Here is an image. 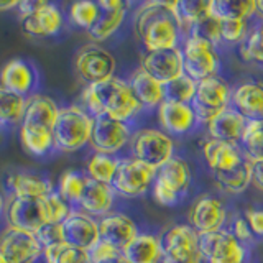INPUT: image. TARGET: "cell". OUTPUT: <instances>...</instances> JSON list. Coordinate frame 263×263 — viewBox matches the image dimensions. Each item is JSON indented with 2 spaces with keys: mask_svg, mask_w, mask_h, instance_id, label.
<instances>
[{
  "mask_svg": "<svg viewBox=\"0 0 263 263\" xmlns=\"http://www.w3.org/2000/svg\"><path fill=\"white\" fill-rule=\"evenodd\" d=\"M134 30L146 51L178 48L181 22L178 2H146L135 12Z\"/></svg>",
  "mask_w": 263,
  "mask_h": 263,
  "instance_id": "6da1fadb",
  "label": "cell"
},
{
  "mask_svg": "<svg viewBox=\"0 0 263 263\" xmlns=\"http://www.w3.org/2000/svg\"><path fill=\"white\" fill-rule=\"evenodd\" d=\"M90 117H110L114 120L128 123L135 119L142 105L135 99L127 81L117 76L99 84L86 86L81 94V104Z\"/></svg>",
  "mask_w": 263,
  "mask_h": 263,
  "instance_id": "7a4b0ae2",
  "label": "cell"
},
{
  "mask_svg": "<svg viewBox=\"0 0 263 263\" xmlns=\"http://www.w3.org/2000/svg\"><path fill=\"white\" fill-rule=\"evenodd\" d=\"M92 127L94 117H90L79 104L61 107L53 128L56 153H76L86 148L90 142Z\"/></svg>",
  "mask_w": 263,
  "mask_h": 263,
  "instance_id": "3957f363",
  "label": "cell"
},
{
  "mask_svg": "<svg viewBox=\"0 0 263 263\" xmlns=\"http://www.w3.org/2000/svg\"><path fill=\"white\" fill-rule=\"evenodd\" d=\"M130 148L134 158L155 170H160L175 153V143L168 134L156 128H143L132 135Z\"/></svg>",
  "mask_w": 263,
  "mask_h": 263,
  "instance_id": "277c9868",
  "label": "cell"
},
{
  "mask_svg": "<svg viewBox=\"0 0 263 263\" xmlns=\"http://www.w3.org/2000/svg\"><path fill=\"white\" fill-rule=\"evenodd\" d=\"M161 263H201L199 234L189 226H175L163 234Z\"/></svg>",
  "mask_w": 263,
  "mask_h": 263,
  "instance_id": "5b68a950",
  "label": "cell"
},
{
  "mask_svg": "<svg viewBox=\"0 0 263 263\" xmlns=\"http://www.w3.org/2000/svg\"><path fill=\"white\" fill-rule=\"evenodd\" d=\"M117 61L112 53L97 43H89L78 49L74 58V69L81 81L86 82V86L99 84L115 76Z\"/></svg>",
  "mask_w": 263,
  "mask_h": 263,
  "instance_id": "8992f818",
  "label": "cell"
},
{
  "mask_svg": "<svg viewBox=\"0 0 263 263\" xmlns=\"http://www.w3.org/2000/svg\"><path fill=\"white\" fill-rule=\"evenodd\" d=\"M232 90L219 76H212L199 81L196 86L191 107L197 120L209 123L220 112L229 109Z\"/></svg>",
  "mask_w": 263,
  "mask_h": 263,
  "instance_id": "52a82bcc",
  "label": "cell"
},
{
  "mask_svg": "<svg viewBox=\"0 0 263 263\" xmlns=\"http://www.w3.org/2000/svg\"><path fill=\"white\" fill-rule=\"evenodd\" d=\"M156 170L148 164L132 158L120 160L117 173H115L112 187L115 194L123 197H140L143 196L155 183Z\"/></svg>",
  "mask_w": 263,
  "mask_h": 263,
  "instance_id": "ba28073f",
  "label": "cell"
},
{
  "mask_svg": "<svg viewBox=\"0 0 263 263\" xmlns=\"http://www.w3.org/2000/svg\"><path fill=\"white\" fill-rule=\"evenodd\" d=\"M5 219L10 227L36 234L38 230L49 226L45 197L27 199V197H8L5 205Z\"/></svg>",
  "mask_w": 263,
  "mask_h": 263,
  "instance_id": "9c48e42d",
  "label": "cell"
},
{
  "mask_svg": "<svg viewBox=\"0 0 263 263\" xmlns=\"http://www.w3.org/2000/svg\"><path fill=\"white\" fill-rule=\"evenodd\" d=\"M0 84L10 92L28 99L40 92L41 72L33 61L25 58H13L0 69Z\"/></svg>",
  "mask_w": 263,
  "mask_h": 263,
  "instance_id": "30bf717a",
  "label": "cell"
},
{
  "mask_svg": "<svg viewBox=\"0 0 263 263\" xmlns=\"http://www.w3.org/2000/svg\"><path fill=\"white\" fill-rule=\"evenodd\" d=\"M181 53H183L184 74L193 81L199 82L216 76L219 69V58L214 46L208 41L196 36H189L184 43V48L181 49Z\"/></svg>",
  "mask_w": 263,
  "mask_h": 263,
  "instance_id": "8fae6325",
  "label": "cell"
},
{
  "mask_svg": "<svg viewBox=\"0 0 263 263\" xmlns=\"http://www.w3.org/2000/svg\"><path fill=\"white\" fill-rule=\"evenodd\" d=\"M130 140L132 130L128 123L114 120L105 115L94 119L92 135L89 142L94 153L115 156L130 143Z\"/></svg>",
  "mask_w": 263,
  "mask_h": 263,
  "instance_id": "7c38bea8",
  "label": "cell"
},
{
  "mask_svg": "<svg viewBox=\"0 0 263 263\" xmlns=\"http://www.w3.org/2000/svg\"><path fill=\"white\" fill-rule=\"evenodd\" d=\"M0 255L13 263H40L43 247L35 234L7 226L0 234Z\"/></svg>",
  "mask_w": 263,
  "mask_h": 263,
  "instance_id": "4fadbf2b",
  "label": "cell"
},
{
  "mask_svg": "<svg viewBox=\"0 0 263 263\" xmlns=\"http://www.w3.org/2000/svg\"><path fill=\"white\" fill-rule=\"evenodd\" d=\"M22 22V31L30 38H56L61 35L64 30V13L53 2L40 0L36 10L30 13L28 16L20 18Z\"/></svg>",
  "mask_w": 263,
  "mask_h": 263,
  "instance_id": "5bb4252c",
  "label": "cell"
},
{
  "mask_svg": "<svg viewBox=\"0 0 263 263\" xmlns=\"http://www.w3.org/2000/svg\"><path fill=\"white\" fill-rule=\"evenodd\" d=\"M199 250L208 263H243L245 249L235 235L227 230L199 235Z\"/></svg>",
  "mask_w": 263,
  "mask_h": 263,
  "instance_id": "9a60e30c",
  "label": "cell"
},
{
  "mask_svg": "<svg viewBox=\"0 0 263 263\" xmlns=\"http://www.w3.org/2000/svg\"><path fill=\"white\" fill-rule=\"evenodd\" d=\"M61 107L53 97L43 92H38L27 99V109L18 128H25L28 132H38V134H51L60 114Z\"/></svg>",
  "mask_w": 263,
  "mask_h": 263,
  "instance_id": "2e32d148",
  "label": "cell"
},
{
  "mask_svg": "<svg viewBox=\"0 0 263 263\" xmlns=\"http://www.w3.org/2000/svg\"><path fill=\"white\" fill-rule=\"evenodd\" d=\"M64 242L82 250H90L101 240L99 219L89 216L79 209H72L63 222Z\"/></svg>",
  "mask_w": 263,
  "mask_h": 263,
  "instance_id": "e0dca14e",
  "label": "cell"
},
{
  "mask_svg": "<svg viewBox=\"0 0 263 263\" xmlns=\"http://www.w3.org/2000/svg\"><path fill=\"white\" fill-rule=\"evenodd\" d=\"M140 68L164 86L184 74L183 53L179 48L163 49V51H146L142 58Z\"/></svg>",
  "mask_w": 263,
  "mask_h": 263,
  "instance_id": "ac0fdd59",
  "label": "cell"
},
{
  "mask_svg": "<svg viewBox=\"0 0 263 263\" xmlns=\"http://www.w3.org/2000/svg\"><path fill=\"white\" fill-rule=\"evenodd\" d=\"M227 212L224 204L212 196H201L189 212V222L197 234H212L222 230L226 224Z\"/></svg>",
  "mask_w": 263,
  "mask_h": 263,
  "instance_id": "d6986e66",
  "label": "cell"
},
{
  "mask_svg": "<svg viewBox=\"0 0 263 263\" xmlns=\"http://www.w3.org/2000/svg\"><path fill=\"white\" fill-rule=\"evenodd\" d=\"M202 155L214 176L226 175V173L240 166L247 160L245 153L242 152V148H238V145L226 143L214 138L205 140L202 143Z\"/></svg>",
  "mask_w": 263,
  "mask_h": 263,
  "instance_id": "ffe728a7",
  "label": "cell"
},
{
  "mask_svg": "<svg viewBox=\"0 0 263 263\" xmlns=\"http://www.w3.org/2000/svg\"><path fill=\"white\" fill-rule=\"evenodd\" d=\"M7 191L10 197H27V199H40L54 191L53 181L46 175L35 171H13L5 181Z\"/></svg>",
  "mask_w": 263,
  "mask_h": 263,
  "instance_id": "44dd1931",
  "label": "cell"
},
{
  "mask_svg": "<svg viewBox=\"0 0 263 263\" xmlns=\"http://www.w3.org/2000/svg\"><path fill=\"white\" fill-rule=\"evenodd\" d=\"M99 232L102 240L109 242L120 252L140 234L135 222L120 212H110L99 219Z\"/></svg>",
  "mask_w": 263,
  "mask_h": 263,
  "instance_id": "7402d4cb",
  "label": "cell"
},
{
  "mask_svg": "<svg viewBox=\"0 0 263 263\" xmlns=\"http://www.w3.org/2000/svg\"><path fill=\"white\" fill-rule=\"evenodd\" d=\"M115 191L110 184L99 183V181L89 179L84 187V193L79 201V211L89 214L96 219H101L110 214L115 202Z\"/></svg>",
  "mask_w": 263,
  "mask_h": 263,
  "instance_id": "603a6c76",
  "label": "cell"
},
{
  "mask_svg": "<svg viewBox=\"0 0 263 263\" xmlns=\"http://www.w3.org/2000/svg\"><path fill=\"white\" fill-rule=\"evenodd\" d=\"M101 13L94 27L87 33L94 41H105L117 31L127 15V4L120 0H99Z\"/></svg>",
  "mask_w": 263,
  "mask_h": 263,
  "instance_id": "cb8c5ba5",
  "label": "cell"
},
{
  "mask_svg": "<svg viewBox=\"0 0 263 263\" xmlns=\"http://www.w3.org/2000/svg\"><path fill=\"white\" fill-rule=\"evenodd\" d=\"M158 120L164 134L183 135L194 127L197 119L189 104L163 101L158 107Z\"/></svg>",
  "mask_w": 263,
  "mask_h": 263,
  "instance_id": "d4e9b609",
  "label": "cell"
},
{
  "mask_svg": "<svg viewBox=\"0 0 263 263\" xmlns=\"http://www.w3.org/2000/svg\"><path fill=\"white\" fill-rule=\"evenodd\" d=\"M245 125H247V120L243 115L238 110L232 109V107H229V109L220 112L217 117H214L208 123V130H209L211 138L214 140L238 145L245 130Z\"/></svg>",
  "mask_w": 263,
  "mask_h": 263,
  "instance_id": "484cf974",
  "label": "cell"
},
{
  "mask_svg": "<svg viewBox=\"0 0 263 263\" xmlns=\"http://www.w3.org/2000/svg\"><path fill=\"white\" fill-rule=\"evenodd\" d=\"M232 101L247 122H263V84L245 82L232 92Z\"/></svg>",
  "mask_w": 263,
  "mask_h": 263,
  "instance_id": "4316f807",
  "label": "cell"
},
{
  "mask_svg": "<svg viewBox=\"0 0 263 263\" xmlns=\"http://www.w3.org/2000/svg\"><path fill=\"white\" fill-rule=\"evenodd\" d=\"M128 86L142 109L160 107L164 101V86L152 78L146 71L138 68L128 79Z\"/></svg>",
  "mask_w": 263,
  "mask_h": 263,
  "instance_id": "83f0119b",
  "label": "cell"
},
{
  "mask_svg": "<svg viewBox=\"0 0 263 263\" xmlns=\"http://www.w3.org/2000/svg\"><path fill=\"white\" fill-rule=\"evenodd\" d=\"M155 183L164 186L178 196H183L191 183V170L184 160L173 156L160 170H156Z\"/></svg>",
  "mask_w": 263,
  "mask_h": 263,
  "instance_id": "f1b7e54d",
  "label": "cell"
},
{
  "mask_svg": "<svg viewBox=\"0 0 263 263\" xmlns=\"http://www.w3.org/2000/svg\"><path fill=\"white\" fill-rule=\"evenodd\" d=\"M161 240L152 234H138L125 249L123 255L128 263H160Z\"/></svg>",
  "mask_w": 263,
  "mask_h": 263,
  "instance_id": "f546056e",
  "label": "cell"
},
{
  "mask_svg": "<svg viewBox=\"0 0 263 263\" xmlns=\"http://www.w3.org/2000/svg\"><path fill=\"white\" fill-rule=\"evenodd\" d=\"M257 13V0H209V15L216 20H247Z\"/></svg>",
  "mask_w": 263,
  "mask_h": 263,
  "instance_id": "4dcf8cb0",
  "label": "cell"
},
{
  "mask_svg": "<svg viewBox=\"0 0 263 263\" xmlns=\"http://www.w3.org/2000/svg\"><path fill=\"white\" fill-rule=\"evenodd\" d=\"M25 109H27V99L10 92L0 84V125L2 128L20 127Z\"/></svg>",
  "mask_w": 263,
  "mask_h": 263,
  "instance_id": "1f68e13d",
  "label": "cell"
},
{
  "mask_svg": "<svg viewBox=\"0 0 263 263\" xmlns=\"http://www.w3.org/2000/svg\"><path fill=\"white\" fill-rule=\"evenodd\" d=\"M86 183H87V176L84 171L68 170L60 176L54 189H56V193L71 205V209H78L82 193H84Z\"/></svg>",
  "mask_w": 263,
  "mask_h": 263,
  "instance_id": "d6a6232c",
  "label": "cell"
},
{
  "mask_svg": "<svg viewBox=\"0 0 263 263\" xmlns=\"http://www.w3.org/2000/svg\"><path fill=\"white\" fill-rule=\"evenodd\" d=\"M120 160L110 155H102V153H94L89 156L86 161V176L89 179L99 181L104 184H112L115 173H117Z\"/></svg>",
  "mask_w": 263,
  "mask_h": 263,
  "instance_id": "836d02e7",
  "label": "cell"
},
{
  "mask_svg": "<svg viewBox=\"0 0 263 263\" xmlns=\"http://www.w3.org/2000/svg\"><path fill=\"white\" fill-rule=\"evenodd\" d=\"M18 137L23 150L35 158H46V156H53L56 153L51 134H38V132L18 128Z\"/></svg>",
  "mask_w": 263,
  "mask_h": 263,
  "instance_id": "e575fe53",
  "label": "cell"
},
{
  "mask_svg": "<svg viewBox=\"0 0 263 263\" xmlns=\"http://www.w3.org/2000/svg\"><path fill=\"white\" fill-rule=\"evenodd\" d=\"M240 145L252 163L263 160V122H247Z\"/></svg>",
  "mask_w": 263,
  "mask_h": 263,
  "instance_id": "d590c367",
  "label": "cell"
},
{
  "mask_svg": "<svg viewBox=\"0 0 263 263\" xmlns=\"http://www.w3.org/2000/svg\"><path fill=\"white\" fill-rule=\"evenodd\" d=\"M222 189L229 193H242L252 183V161L247 158L240 166L226 173V175L214 176Z\"/></svg>",
  "mask_w": 263,
  "mask_h": 263,
  "instance_id": "8d00e7d4",
  "label": "cell"
},
{
  "mask_svg": "<svg viewBox=\"0 0 263 263\" xmlns=\"http://www.w3.org/2000/svg\"><path fill=\"white\" fill-rule=\"evenodd\" d=\"M101 13V7L97 2H90V0H79V2H72L69 5V22L81 30L89 31L94 27V23L99 18Z\"/></svg>",
  "mask_w": 263,
  "mask_h": 263,
  "instance_id": "74e56055",
  "label": "cell"
},
{
  "mask_svg": "<svg viewBox=\"0 0 263 263\" xmlns=\"http://www.w3.org/2000/svg\"><path fill=\"white\" fill-rule=\"evenodd\" d=\"M196 86H197L196 81L183 74L178 79L164 84V101L191 105L193 97L196 94Z\"/></svg>",
  "mask_w": 263,
  "mask_h": 263,
  "instance_id": "f35d334b",
  "label": "cell"
},
{
  "mask_svg": "<svg viewBox=\"0 0 263 263\" xmlns=\"http://www.w3.org/2000/svg\"><path fill=\"white\" fill-rule=\"evenodd\" d=\"M178 13L181 22V31L189 30L196 22H199L209 13V0H186V2H178Z\"/></svg>",
  "mask_w": 263,
  "mask_h": 263,
  "instance_id": "ab89813d",
  "label": "cell"
},
{
  "mask_svg": "<svg viewBox=\"0 0 263 263\" xmlns=\"http://www.w3.org/2000/svg\"><path fill=\"white\" fill-rule=\"evenodd\" d=\"M191 35L189 36H196V38H201L204 41H208L212 46H216L219 41H222L220 38V23L219 20H216L214 16H211L209 13L201 18L199 22H196L191 28Z\"/></svg>",
  "mask_w": 263,
  "mask_h": 263,
  "instance_id": "60d3db41",
  "label": "cell"
},
{
  "mask_svg": "<svg viewBox=\"0 0 263 263\" xmlns=\"http://www.w3.org/2000/svg\"><path fill=\"white\" fill-rule=\"evenodd\" d=\"M240 54L245 61L263 63V25L245 38L240 46Z\"/></svg>",
  "mask_w": 263,
  "mask_h": 263,
  "instance_id": "b9f144b4",
  "label": "cell"
},
{
  "mask_svg": "<svg viewBox=\"0 0 263 263\" xmlns=\"http://www.w3.org/2000/svg\"><path fill=\"white\" fill-rule=\"evenodd\" d=\"M220 23V38L229 43H238L245 40L247 35V20H219Z\"/></svg>",
  "mask_w": 263,
  "mask_h": 263,
  "instance_id": "7bdbcfd3",
  "label": "cell"
},
{
  "mask_svg": "<svg viewBox=\"0 0 263 263\" xmlns=\"http://www.w3.org/2000/svg\"><path fill=\"white\" fill-rule=\"evenodd\" d=\"M38 242L41 243V247H48V245H54V243H61L64 242V230H63V224H51L46 226L41 230L35 234Z\"/></svg>",
  "mask_w": 263,
  "mask_h": 263,
  "instance_id": "ee69618b",
  "label": "cell"
},
{
  "mask_svg": "<svg viewBox=\"0 0 263 263\" xmlns=\"http://www.w3.org/2000/svg\"><path fill=\"white\" fill-rule=\"evenodd\" d=\"M119 252H120L119 249H115L114 245H110L109 242H105L101 238V240L89 250V257L92 260V263H104L109 258H112L114 255H117Z\"/></svg>",
  "mask_w": 263,
  "mask_h": 263,
  "instance_id": "f6af8a7d",
  "label": "cell"
},
{
  "mask_svg": "<svg viewBox=\"0 0 263 263\" xmlns=\"http://www.w3.org/2000/svg\"><path fill=\"white\" fill-rule=\"evenodd\" d=\"M58 263H92V260H90L87 250L69 245V249L64 252V255Z\"/></svg>",
  "mask_w": 263,
  "mask_h": 263,
  "instance_id": "bcb514c9",
  "label": "cell"
},
{
  "mask_svg": "<svg viewBox=\"0 0 263 263\" xmlns=\"http://www.w3.org/2000/svg\"><path fill=\"white\" fill-rule=\"evenodd\" d=\"M153 197H155V201L161 205H173L179 201L178 194H175L173 191H170V189H166L158 183H153Z\"/></svg>",
  "mask_w": 263,
  "mask_h": 263,
  "instance_id": "7dc6e473",
  "label": "cell"
},
{
  "mask_svg": "<svg viewBox=\"0 0 263 263\" xmlns=\"http://www.w3.org/2000/svg\"><path fill=\"white\" fill-rule=\"evenodd\" d=\"M245 220L249 222L250 230L253 232V235L263 237V211H257V209L247 211Z\"/></svg>",
  "mask_w": 263,
  "mask_h": 263,
  "instance_id": "c3c4849f",
  "label": "cell"
},
{
  "mask_svg": "<svg viewBox=\"0 0 263 263\" xmlns=\"http://www.w3.org/2000/svg\"><path fill=\"white\" fill-rule=\"evenodd\" d=\"M234 235L238 242H247L250 240L253 232L250 230L249 222L245 220V217H237L235 219V224H234Z\"/></svg>",
  "mask_w": 263,
  "mask_h": 263,
  "instance_id": "681fc988",
  "label": "cell"
},
{
  "mask_svg": "<svg viewBox=\"0 0 263 263\" xmlns=\"http://www.w3.org/2000/svg\"><path fill=\"white\" fill-rule=\"evenodd\" d=\"M252 183L257 189L263 191V160L252 163Z\"/></svg>",
  "mask_w": 263,
  "mask_h": 263,
  "instance_id": "f907efd6",
  "label": "cell"
},
{
  "mask_svg": "<svg viewBox=\"0 0 263 263\" xmlns=\"http://www.w3.org/2000/svg\"><path fill=\"white\" fill-rule=\"evenodd\" d=\"M18 0H0V13L13 12L18 8Z\"/></svg>",
  "mask_w": 263,
  "mask_h": 263,
  "instance_id": "816d5d0a",
  "label": "cell"
},
{
  "mask_svg": "<svg viewBox=\"0 0 263 263\" xmlns=\"http://www.w3.org/2000/svg\"><path fill=\"white\" fill-rule=\"evenodd\" d=\"M104 263H128V261L125 258V255H123L122 252H119L117 255H114L112 258H109V260L104 261Z\"/></svg>",
  "mask_w": 263,
  "mask_h": 263,
  "instance_id": "f5cc1de1",
  "label": "cell"
},
{
  "mask_svg": "<svg viewBox=\"0 0 263 263\" xmlns=\"http://www.w3.org/2000/svg\"><path fill=\"white\" fill-rule=\"evenodd\" d=\"M5 205H7V199L4 197V194L0 193V217H2L4 214H5Z\"/></svg>",
  "mask_w": 263,
  "mask_h": 263,
  "instance_id": "db71d44e",
  "label": "cell"
},
{
  "mask_svg": "<svg viewBox=\"0 0 263 263\" xmlns=\"http://www.w3.org/2000/svg\"><path fill=\"white\" fill-rule=\"evenodd\" d=\"M257 13L263 18V0H257Z\"/></svg>",
  "mask_w": 263,
  "mask_h": 263,
  "instance_id": "11a10c76",
  "label": "cell"
},
{
  "mask_svg": "<svg viewBox=\"0 0 263 263\" xmlns=\"http://www.w3.org/2000/svg\"><path fill=\"white\" fill-rule=\"evenodd\" d=\"M0 263H13V261L7 260V258H4V257H2V255H0Z\"/></svg>",
  "mask_w": 263,
  "mask_h": 263,
  "instance_id": "9f6ffc18",
  "label": "cell"
},
{
  "mask_svg": "<svg viewBox=\"0 0 263 263\" xmlns=\"http://www.w3.org/2000/svg\"><path fill=\"white\" fill-rule=\"evenodd\" d=\"M2 132H4V128H2V125H0V135H2Z\"/></svg>",
  "mask_w": 263,
  "mask_h": 263,
  "instance_id": "6f0895ef",
  "label": "cell"
}]
</instances>
